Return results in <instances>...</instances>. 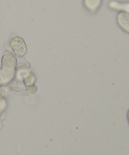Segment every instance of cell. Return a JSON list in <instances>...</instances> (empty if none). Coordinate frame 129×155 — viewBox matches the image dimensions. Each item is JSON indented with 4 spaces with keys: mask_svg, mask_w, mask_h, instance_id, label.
<instances>
[{
    "mask_svg": "<svg viewBox=\"0 0 129 155\" xmlns=\"http://www.w3.org/2000/svg\"><path fill=\"white\" fill-rule=\"evenodd\" d=\"M17 59L12 53L7 52L2 58L0 83L1 86H6L14 80L16 74Z\"/></svg>",
    "mask_w": 129,
    "mask_h": 155,
    "instance_id": "obj_1",
    "label": "cell"
},
{
    "mask_svg": "<svg viewBox=\"0 0 129 155\" xmlns=\"http://www.w3.org/2000/svg\"><path fill=\"white\" fill-rule=\"evenodd\" d=\"M10 46L17 57L21 58L27 53V45L25 42L19 36H15L11 39Z\"/></svg>",
    "mask_w": 129,
    "mask_h": 155,
    "instance_id": "obj_2",
    "label": "cell"
},
{
    "mask_svg": "<svg viewBox=\"0 0 129 155\" xmlns=\"http://www.w3.org/2000/svg\"><path fill=\"white\" fill-rule=\"evenodd\" d=\"M117 23L124 31L129 33V13L121 12L117 16Z\"/></svg>",
    "mask_w": 129,
    "mask_h": 155,
    "instance_id": "obj_3",
    "label": "cell"
},
{
    "mask_svg": "<svg viewBox=\"0 0 129 155\" xmlns=\"http://www.w3.org/2000/svg\"><path fill=\"white\" fill-rule=\"evenodd\" d=\"M86 8L91 12H96L101 6L102 0H83Z\"/></svg>",
    "mask_w": 129,
    "mask_h": 155,
    "instance_id": "obj_4",
    "label": "cell"
},
{
    "mask_svg": "<svg viewBox=\"0 0 129 155\" xmlns=\"http://www.w3.org/2000/svg\"><path fill=\"white\" fill-rule=\"evenodd\" d=\"M109 7L116 10H121L129 13V3H119L116 1H112L109 4Z\"/></svg>",
    "mask_w": 129,
    "mask_h": 155,
    "instance_id": "obj_5",
    "label": "cell"
},
{
    "mask_svg": "<svg viewBox=\"0 0 129 155\" xmlns=\"http://www.w3.org/2000/svg\"><path fill=\"white\" fill-rule=\"evenodd\" d=\"M24 85L26 86V87H31V86H33L35 83V77L32 73H30V74H27L24 79Z\"/></svg>",
    "mask_w": 129,
    "mask_h": 155,
    "instance_id": "obj_6",
    "label": "cell"
},
{
    "mask_svg": "<svg viewBox=\"0 0 129 155\" xmlns=\"http://www.w3.org/2000/svg\"><path fill=\"white\" fill-rule=\"evenodd\" d=\"M127 120H128V123H129V110L128 112H127Z\"/></svg>",
    "mask_w": 129,
    "mask_h": 155,
    "instance_id": "obj_7",
    "label": "cell"
}]
</instances>
